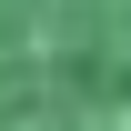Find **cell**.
<instances>
[{"instance_id":"6da1fadb","label":"cell","mask_w":131,"mask_h":131,"mask_svg":"<svg viewBox=\"0 0 131 131\" xmlns=\"http://www.w3.org/2000/svg\"><path fill=\"white\" fill-rule=\"evenodd\" d=\"M0 131H131V0H0Z\"/></svg>"}]
</instances>
